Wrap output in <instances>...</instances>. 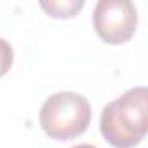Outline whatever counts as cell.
Returning a JSON list of instances; mask_svg holds the SVG:
<instances>
[{
  "instance_id": "cell-3",
  "label": "cell",
  "mask_w": 148,
  "mask_h": 148,
  "mask_svg": "<svg viewBox=\"0 0 148 148\" xmlns=\"http://www.w3.org/2000/svg\"><path fill=\"white\" fill-rule=\"evenodd\" d=\"M92 23L103 42L120 45L129 42L136 33L138 11L129 0H99L94 7Z\"/></svg>"
},
{
  "instance_id": "cell-4",
  "label": "cell",
  "mask_w": 148,
  "mask_h": 148,
  "mask_svg": "<svg viewBox=\"0 0 148 148\" xmlns=\"http://www.w3.org/2000/svg\"><path fill=\"white\" fill-rule=\"evenodd\" d=\"M84 5H86L84 0H51V2H40V7L47 12V16L58 18V19L75 18Z\"/></svg>"
},
{
  "instance_id": "cell-5",
  "label": "cell",
  "mask_w": 148,
  "mask_h": 148,
  "mask_svg": "<svg viewBox=\"0 0 148 148\" xmlns=\"http://www.w3.org/2000/svg\"><path fill=\"white\" fill-rule=\"evenodd\" d=\"M12 61H14V49H12V45L5 38L0 37V77H4L5 73L11 70Z\"/></svg>"
},
{
  "instance_id": "cell-1",
  "label": "cell",
  "mask_w": 148,
  "mask_h": 148,
  "mask_svg": "<svg viewBox=\"0 0 148 148\" xmlns=\"http://www.w3.org/2000/svg\"><path fill=\"white\" fill-rule=\"evenodd\" d=\"M99 129L113 148L139 145L148 132V89L138 86L110 101L101 112Z\"/></svg>"
},
{
  "instance_id": "cell-6",
  "label": "cell",
  "mask_w": 148,
  "mask_h": 148,
  "mask_svg": "<svg viewBox=\"0 0 148 148\" xmlns=\"http://www.w3.org/2000/svg\"><path fill=\"white\" fill-rule=\"evenodd\" d=\"M71 148H96L94 145H89V143H80L77 146H71Z\"/></svg>"
},
{
  "instance_id": "cell-2",
  "label": "cell",
  "mask_w": 148,
  "mask_h": 148,
  "mask_svg": "<svg viewBox=\"0 0 148 148\" xmlns=\"http://www.w3.org/2000/svg\"><path fill=\"white\" fill-rule=\"evenodd\" d=\"M91 117L92 112L87 98L73 91H61L44 101L38 122L51 139L68 141L87 131Z\"/></svg>"
}]
</instances>
